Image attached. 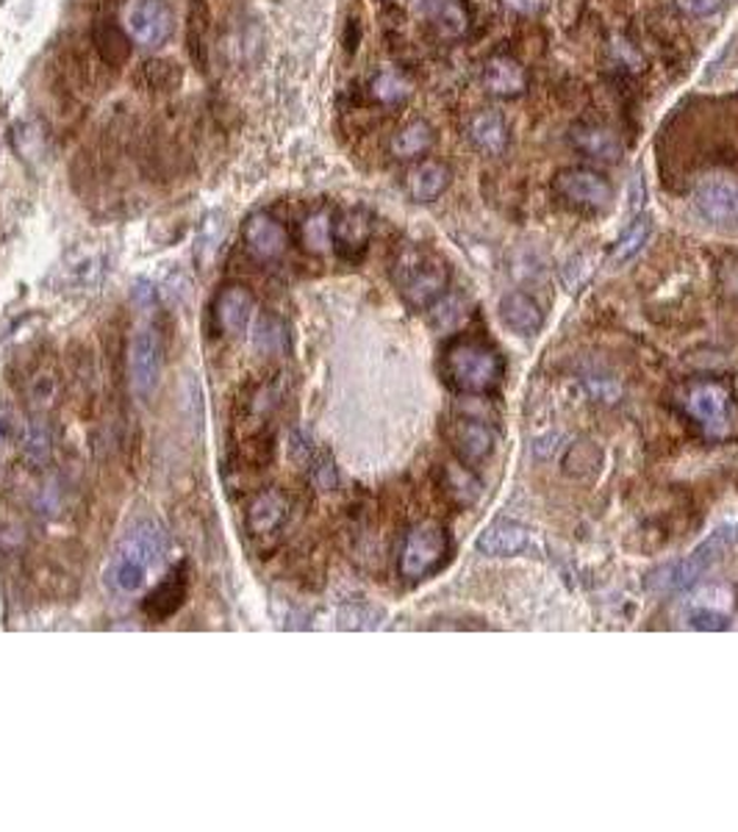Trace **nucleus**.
I'll use <instances>...</instances> for the list:
<instances>
[{"mask_svg": "<svg viewBox=\"0 0 738 832\" xmlns=\"http://www.w3.org/2000/svg\"><path fill=\"white\" fill-rule=\"evenodd\" d=\"M167 558V533L161 530L159 522L153 519H144V522H137L122 541L117 544L114 555H111L109 563V583L114 585L117 591H131L142 589L148 583V574L156 572V569L164 563Z\"/></svg>", "mask_w": 738, "mask_h": 832, "instance_id": "nucleus-1", "label": "nucleus"}, {"mask_svg": "<svg viewBox=\"0 0 738 832\" xmlns=\"http://www.w3.org/2000/svg\"><path fill=\"white\" fill-rule=\"evenodd\" d=\"M391 281L408 309L428 311L450 289V267L433 250L406 244L391 264Z\"/></svg>", "mask_w": 738, "mask_h": 832, "instance_id": "nucleus-2", "label": "nucleus"}, {"mask_svg": "<svg viewBox=\"0 0 738 832\" xmlns=\"http://www.w3.org/2000/svg\"><path fill=\"white\" fill-rule=\"evenodd\" d=\"M441 375L461 394H489L500 387L506 375V361L500 350L475 339H458L441 355Z\"/></svg>", "mask_w": 738, "mask_h": 832, "instance_id": "nucleus-3", "label": "nucleus"}, {"mask_svg": "<svg viewBox=\"0 0 738 832\" xmlns=\"http://www.w3.org/2000/svg\"><path fill=\"white\" fill-rule=\"evenodd\" d=\"M736 528L714 530V533L686 558H678V561H669L650 569L645 578V589L652 591V594H678V591L691 589L695 583H700L702 574H706L708 569L717 567V563L728 555L730 547L736 544Z\"/></svg>", "mask_w": 738, "mask_h": 832, "instance_id": "nucleus-4", "label": "nucleus"}, {"mask_svg": "<svg viewBox=\"0 0 738 832\" xmlns=\"http://www.w3.org/2000/svg\"><path fill=\"white\" fill-rule=\"evenodd\" d=\"M450 533L441 522L425 519L417 522L406 533L397 555V572L406 583H422V580L433 578L447 561H450Z\"/></svg>", "mask_w": 738, "mask_h": 832, "instance_id": "nucleus-5", "label": "nucleus"}, {"mask_svg": "<svg viewBox=\"0 0 738 832\" xmlns=\"http://www.w3.org/2000/svg\"><path fill=\"white\" fill-rule=\"evenodd\" d=\"M678 405L706 439L719 441L734 430V394L722 381L702 378V381L686 383Z\"/></svg>", "mask_w": 738, "mask_h": 832, "instance_id": "nucleus-6", "label": "nucleus"}, {"mask_svg": "<svg viewBox=\"0 0 738 832\" xmlns=\"http://www.w3.org/2000/svg\"><path fill=\"white\" fill-rule=\"evenodd\" d=\"M120 26L137 48L156 50L172 37V11L164 0H126L120 11Z\"/></svg>", "mask_w": 738, "mask_h": 832, "instance_id": "nucleus-7", "label": "nucleus"}, {"mask_svg": "<svg viewBox=\"0 0 738 832\" xmlns=\"http://www.w3.org/2000/svg\"><path fill=\"white\" fill-rule=\"evenodd\" d=\"M552 192L580 211H606L614 200V187L591 167H564L552 178Z\"/></svg>", "mask_w": 738, "mask_h": 832, "instance_id": "nucleus-8", "label": "nucleus"}, {"mask_svg": "<svg viewBox=\"0 0 738 832\" xmlns=\"http://www.w3.org/2000/svg\"><path fill=\"white\" fill-rule=\"evenodd\" d=\"M242 248L259 264H272V261L283 259L289 250L287 225L267 211H256L242 225Z\"/></svg>", "mask_w": 738, "mask_h": 832, "instance_id": "nucleus-9", "label": "nucleus"}, {"mask_svg": "<svg viewBox=\"0 0 738 832\" xmlns=\"http://www.w3.org/2000/svg\"><path fill=\"white\" fill-rule=\"evenodd\" d=\"M161 364H164V348L153 328H142L133 333L131 348H128V372H131L133 392L148 398L156 389L161 375Z\"/></svg>", "mask_w": 738, "mask_h": 832, "instance_id": "nucleus-10", "label": "nucleus"}, {"mask_svg": "<svg viewBox=\"0 0 738 832\" xmlns=\"http://www.w3.org/2000/svg\"><path fill=\"white\" fill-rule=\"evenodd\" d=\"M695 206L702 220L719 231L738 233V183L725 178H708L695 189Z\"/></svg>", "mask_w": 738, "mask_h": 832, "instance_id": "nucleus-11", "label": "nucleus"}, {"mask_svg": "<svg viewBox=\"0 0 738 832\" xmlns=\"http://www.w3.org/2000/svg\"><path fill=\"white\" fill-rule=\"evenodd\" d=\"M256 317V294L245 283H228L215 298V325L222 337L242 339Z\"/></svg>", "mask_w": 738, "mask_h": 832, "instance_id": "nucleus-12", "label": "nucleus"}, {"mask_svg": "<svg viewBox=\"0 0 738 832\" xmlns=\"http://www.w3.org/2000/svg\"><path fill=\"white\" fill-rule=\"evenodd\" d=\"M450 444L452 452L461 463L467 467H478L480 461L491 455L495 450V430L489 428V422L475 417H456L450 422Z\"/></svg>", "mask_w": 738, "mask_h": 832, "instance_id": "nucleus-13", "label": "nucleus"}, {"mask_svg": "<svg viewBox=\"0 0 738 832\" xmlns=\"http://www.w3.org/2000/svg\"><path fill=\"white\" fill-rule=\"evenodd\" d=\"M289 519V497L281 489H265L250 500L248 513H245V528L253 539H272L281 533V528Z\"/></svg>", "mask_w": 738, "mask_h": 832, "instance_id": "nucleus-14", "label": "nucleus"}, {"mask_svg": "<svg viewBox=\"0 0 738 832\" xmlns=\"http://www.w3.org/2000/svg\"><path fill=\"white\" fill-rule=\"evenodd\" d=\"M480 83H483V89L491 98L511 100L528 92L530 78L522 61L513 59V56L497 53L491 59H486L483 70H480Z\"/></svg>", "mask_w": 738, "mask_h": 832, "instance_id": "nucleus-15", "label": "nucleus"}, {"mask_svg": "<svg viewBox=\"0 0 738 832\" xmlns=\"http://www.w3.org/2000/svg\"><path fill=\"white\" fill-rule=\"evenodd\" d=\"M372 214L365 209H345L333 217V250L345 261H359L372 239Z\"/></svg>", "mask_w": 738, "mask_h": 832, "instance_id": "nucleus-16", "label": "nucleus"}, {"mask_svg": "<svg viewBox=\"0 0 738 832\" xmlns=\"http://www.w3.org/2000/svg\"><path fill=\"white\" fill-rule=\"evenodd\" d=\"M569 144L575 148V153H580L584 159L600 161V164H617L625 156V144L611 128L597 126V122H580L569 131Z\"/></svg>", "mask_w": 738, "mask_h": 832, "instance_id": "nucleus-17", "label": "nucleus"}, {"mask_svg": "<svg viewBox=\"0 0 738 832\" xmlns=\"http://www.w3.org/2000/svg\"><path fill=\"white\" fill-rule=\"evenodd\" d=\"M467 142L483 156H502L511 142L506 117L497 109L475 111L467 122Z\"/></svg>", "mask_w": 738, "mask_h": 832, "instance_id": "nucleus-18", "label": "nucleus"}, {"mask_svg": "<svg viewBox=\"0 0 738 832\" xmlns=\"http://www.w3.org/2000/svg\"><path fill=\"white\" fill-rule=\"evenodd\" d=\"M452 181V172L445 161L419 159L406 172V192L413 203H433L447 192Z\"/></svg>", "mask_w": 738, "mask_h": 832, "instance_id": "nucleus-19", "label": "nucleus"}, {"mask_svg": "<svg viewBox=\"0 0 738 832\" xmlns=\"http://www.w3.org/2000/svg\"><path fill=\"white\" fill-rule=\"evenodd\" d=\"M530 530L508 519H497L478 535V552L486 558H517L528 552Z\"/></svg>", "mask_w": 738, "mask_h": 832, "instance_id": "nucleus-20", "label": "nucleus"}, {"mask_svg": "<svg viewBox=\"0 0 738 832\" xmlns=\"http://www.w3.org/2000/svg\"><path fill=\"white\" fill-rule=\"evenodd\" d=\"M211 28H215V17H211L209 0H189L187 48L189 56H192V64L200 72H209L211 64Z\"/></svg>", "mask_w": 738, "mask_h": 832, "instance_id": "nucleus-21", "label": "nucleus"}, {"mask_svg": "<svg viewBox=\"0 0 738 832\" xmlns=\"http://www.w3.org/2000/svg\"><path fill=\"white\" fill-rule=\"evenodd\" d=\"M189 591V578H187V567H178L156 585L153 591L144 600V613H148L153 622H164L170 619L172 613H178V608L183 605Z\"/></svg>", "mask_w": 738, "mask_h": 832, "instance_id": "nucleus-22", "label": "nucleus"}, {"mask_svg": "<svg viewBox=\"0 0 738 832\" xmlns=\"http://www.w3.org/2000/svg\"><path fill=\"white\" fill-rule=\"evenodd\" d=\"M500 320L508 331L519 333V337H536L545 322V314H541V305L530 298L528 292H508L502 294L500 300Z\"/></svg>", "mask_w": 738, "mask_h": 832, "instance_id": "nucleus-23", "label": "nucleus"}, {"mask_svg": "<svg viewBox=\"0 0 738 832\" xmlns=\"http://www.w3.org/2000/svg\"><path fill=\"white\" fill-rule=\"evenodd\" d=\"M436 144V131L428 120H411L397 128L389 139V153L397 161H419L425 159Z\"/></svg>", "mask_w": 738, "mask_h": 832, "instance_id": "nucleus-24", "label": "nucleus"}, {"mask_svg": "<svg viewBox=\"0 0 738 832\" xmlns=\"http://www.w3.org/2000/svg\"><path fill=\"white\" fill-rule=\"evenodd\" d=\"M425 17L441 39H461L469 31V9L463 0H422Z\"/></svg>", "mask_w": 738, "mask_h": 832, "instance_id": "nucleus-25", "label": "nucleus"}, {"mask_svg": "<svg viewBox=\"0 0 738 832\" xmlns=\"http://www.w3.org/2000/svg\"><path fill=\"white\" fill-rule=\"evenodd\" d=\"M367 92L378 106H389V109H395V106H402L408 98H411L413 83L406 72L383 67V70H378L372 78H369Z\"/></svg>", "mask_w": 738, "mask_h": 832, "instance_id": "nucleus-26", "label": "nucleus"}, {"mask_svg": "<svg viewBox=\"0 0 738 832\" xmlns=\"http://www.w3.org/2000/svg\"><path fill=\"white\" fill-rule=\"evenodd\" d=\"M92 44L98 50L100 61L106 67H126V61L131 59V39L122 31V26L114 22H98L92 28Z\"/></svg>", "mask_w": 738, "mask_h": 832, "instance_id": "nucleus-27", "label": "nucleus"}, {"mask_svg": "<svg viewBox=\"0 0 738 832\" xmlns=\"http://www.w3.org/2000/svg\"><path fill=\"white\" fill-rule=\"evenodd\" d=\"M300 244L306 253L326 255L333 250V214L328 209H317L300 222Z\"/></svg>", "mask_w": 738, "mask_h": 832, "instance_id": "nucleus-28", "label": "nucleus"}, {"mask_svg": "<svg viewBox=\"0 0 738 832\" xmlns=\"http://www.w3.org/2000/svg\"><path fill=\"white\" fill-rule=\"evenodd\" d=\"M441 489H445L447 500L456 502L458 508L472 505V502L480 497V483H478V478L469 472L467 463H452V467H445V472H441Z\"/></svg>", "mask_w": 738, "mask_h": 832, "instance_id": "nucleus-29", "label": "nucleus"}, {"mask_svg": "<svg viewBox=\"0 0 738 832\" xmlns=\"http://www.w3.org/2000/svg\"><path fill=\"white\" fill-rule=\"evenodd\" d=\"M600 469H602V450L589 439L575 441V444L567 450V455H564V472L572 474V478H578V480L595 478Z\"/></svg>", "mask_w": 738, "mask_h": 832, "instance_id": "nucleus-30", "label": "nucleus"}, {"mask_svg": "<svg viewBox=\"0 0 738 832\" xmlns=\"http://www.w3.org/2000/svg\"><path fill=\"white\" fill-rule=\"evenodd\" d=\"M181 67L172 59H153L144 61L142 70H139V83L150 92H170L181 83Z\"/></svg>", "mask_w": 738, "mask_h": 832, "instance_id": "nucleus-31", "label": "nucleus"}, {"mask_svg": "<svg viewBox=\"0 0 738 832\" xmlns=\"http://www.w3.org/2000/svg\"><path fill=\"white\" fill-rule=\"evenodd\" d=\"M650 237H652L650 217H639V220H634V225H630L628 231L619 237V242L614 244L611 264H625V261H630L634 255H639L641 250H645V244L650 242Z\"/></svg>", "mask_w": 738, "mask_h": 832, "instance_id": "nucleus-32", "label": "nucleus"}, {"mask_svg": "<svg viewBox=\"0 0 738 832\" xmlns=\"http://www.w3.org/2000/svg\"><path fill=\"white\" fill-rule=\"evenodd\" d=\"M253 344L259 353H267V355L283 353L289 344L283 320H278V317H272V314H261L253 328Z\"/></svg>", "mask_w": 738, "mask_h": 832, "instance_id": "nucleus-33", "label": "nucleus"}, {"mask_svg": "<svg viewBox=\"0 0 738 832\" xmlns=\"http://www.w3.org/2000/svg\"><path fill=\"white\" fill-rule=\"evenodd\" d=\"M26 394H28V400L37 405V409H44V405H50L56 400V394H59V372H56L53 367L39 364L37 370L28 375Z\"/></svg>", "mask_w": 738, "mask_h": 832, "instance_id": "nucleus-34", "label": "nucleus"}, {"mask_svg": "<svg viewBox=\"0 0 738 832\" xmlns=\"http://www.w3.org/2000/svg\"><path fill=\"white\" fill-rule=\"evenodd\" d=\"M428 311H430V317H433V325L439 328V331H456V328H461L469 317V305L463 303L461 298H450V294L436 300Z\"/></svg>", "mask_w": 738, "mask_h": 832, "instance_id": "nucleus-35", "label": "nucleus"}, {"mask_svg": "<svg viewBox=\"0 0 738 832\" xmlns=\"http://www.w3.org/2000/svg\"><path fill=\"white\" fill-rule=\"evenodd\" d=\"M22 458H26L31 467H42L50 455V433L42 424V419H33L31 424L22 433Z\"/></svg>", "mask_w": 738, "mask_h": 832, "instance_id": "nucleus-36", "label": "nucleus"}, {"mask_svg": "<svg viewBox=\"0 0 738 832\" xmlns=\"http://www.w3.org/2000/svg\"><path fill=\"white\" fill-rule=\"evenodd\" d=\"M383 622V613L367 602H353L339 611V628L342 630H375Z\"/></svg>", "mask_w": 738, "mask_h": 832, "instance_id": "nucleus-37", "label": "nucleus"}, {"mask_svg": "<svg viewBox=\"0 0 738 832\" xmlns=\"http://www.w3.org/2000/svg\"><path fill=\"white\" fill-rule=\"evenodd\" d=\"M311 463V480H315L317 489L322 491H331L333 485H337V469H333V461L328 455H317V458H309Z\"/></svg>", "mask_w": 738, "mask_h": 832, "instance_id": "nucleus-38", "label": "nucleus"}, {"mask_svg": "<svg viewBox=\"0 0 738 832\" xmlns=\"http://www.w3.org/2000/svg\"><path fill=\"white\" fill-rule=\"evenodd\" d=\"M689 624L695 630H708V633H717V630H728L730 622L725 613L708 611V608H697L689 613Z\"/></svg>", "mask_w": 738, "mask_h": 832, "instance_id": "nucleus-39", "label": "nucleus"}, {"mask_svg": "<svg viewBox=\"0 0 738 832\" xmlns=\"http://www.w3.org/2000/svg\"><path fill=\"white\" fill-rule=\"evenodd\" d=\"M722 3L725 0H675L686 17H711L722 9Z\"/></svg>", "mask_w": 738, "mask_h": 832, "instance_id": "nucleus-40", "label": "nucleus"}, {"mask_svg": "<svg viewBox=\"0 0 738 832\" xmlns=\"http://www.w3.org/2000/svg\"><path fill=\"white\" fill-rule=\"evenodd\" d=\"M500 6L517 17H533V14H539L545 0H500Z\"/></svg>", "mask_w": 738, "mask_h": 832, "instance_id": "nucleus-41", "label": "nucleus"}, {"mask_svg": "<svg viewBox=\"0 0 738 832\" xmlns=\"http://www.w3.org/2000/svg\"><path fill=\"white\" fill-rule=\"evenodd\" d=\"M725 287H728L734 294H738V261L725 270Z\"/></svg>", "mask_w": 738, "mask_h": 832, "instance_id": "nucleus-42", "label": "nucleus"}]
</instances>
